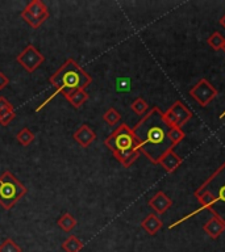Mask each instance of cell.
Wrapping results in <instances>:
<instances>
[{
  "label": "cell",
  "mask_w": 225,
  "mask_h": 252,
  "mask_svg": "<svg viewBox=\"0 0 225 252\" xmlns=\"http://www.w3.org/2000/svg\"><path fill=\"white\" fill-rule=\"evenodd\" d=\"M219 94V91L209 83L207 79H200L195 86L189 90V96L200 106H207L213 98Z\"/></svg>",
  "instance_id": "ba28073f"
},
{
  "label": "cell",
  "mask_w": 225,
  "mask_h": 252,
  "mask_svg": "<svg viewBox=\"0 0 225 252\" xmlns=\"http://www.w3.org/2000/svg\"><path fill=\"white\" fill-rule=\"evenodd\" d=\"M220 25L225 29V15L223 16V17H221V19H220Z\"/></svg>",
  "instance_id": "4316f807"
},
{
  "label": "cell",
  "mask_w": 225,
  "mask_h": 252,
  "mask_svg": "<svg viewBox=\"0 0 225 252\" xmlns=\"http://www.w3.org/2000/svg\"><path fill=\"white\" fill-rule=\"evenodd\" d=\"M12 109H15V108H13V105H12L11 102L8 101L5 97H3V96H0V116L5 113V112H8V110Z\"/></svg>",
  "instance_id": "d4e9b609"
},
{
  "label": "cell",
  "mask_w": 225,
  "mask_h": 252,
  "mask_svg": "<svg viewBox=\"0 0 225 252\" xmlns=\"http://www.w3.org/2000/svg\"><path fill=\"white\" fill-rule=\"evenodd\" d=\"M130 109L133 110L134 113L142 117V116H145V114L149 112V104H148L142 97H137L133 102H132Z\"/></svg>",
  "instance_id": "d6986e66"
},
{
  "label": "cell",
  "mask_w": 225,
  "mask_h": 252,
  "mask_svg": "<svg viewBox=\"0 0 225 252\" xmlns=\"http://www.w3.org/2000/svg\"><path fill=\"white\" fill-rule=\"evenodd\" d=\"M16 139L21 146H29L32 142L35 141V133L31 131L28 127H23L16 135Z\"/></svg>",
  "instance_id": "ac0fdd59"
},
{
  "label": "cell",
  "mask_w": 225,
  "mask_h": 252,
  "mask_svg": "<svg viewBox=\"0 0 225 252\" xmlns=\"http://www.w3.org/2000/svg\"><path fill=\"white\" fill-rule=\"evenodd\" d=\"M193 194L199 201L200 208L171 223L169 228L177 227L178 224L183 223L185 220H189L191 217L199 214L203 210H208L212 216L225 222V161L208 179H205L204 183L195 190Z\"/></svg>",
  "instance_id": "7a4b0ae2"
},
{
  "label": "cell",
  "mask_w": 225,
  "mask_h": 252,
  "mask_svg": "<svg viewBox=\"0 0 225 252\" xmlns=\"http://www.w3.org/2000/svg\"><path fill=\"white\" fill-rule=\"evenodd\" d=\"M132 130L137 138L141 154L154 164H158L163 154L174 149L169 139V126L163 120V112L158 106L149 109Z\"/></svg>",
  "instance_id": "6da1fadb"
},
{
  "label": "cell",
  "mask_w": 225,
  "mask_h": 252,
  "mask_svg": "<svg viewBox=\"0 0 225 252\" xmlns=\"http://www.w3.org/2000/svg\"><path fill=\"white\" fill-rule=\"evenodd\" d=\"M15 118H16L15 109L8 110V112H5V113L0 116V125H1V126L9 125V124H11V122L13 121Z\"/></svg>",
  "instance_id": "cb8c5ba5"
},
{
  "label": "cell",
  "mask_w": 225,
  "mask_h": 252,
  "mask_svg": "<svg viewBox=\"0 0 225 252\" xmlns=\"http://www.w3.org/2000/svg\"><path fill=\"white\" fill-rule=\"evenodd\" d=\"M186 134L181 127H169V139L171 142L173 147L179 145L183 139H185Z\"/></svg>",
  "instance_id": "7402d4cb"
},
{
  "label": "cell",
  "mask_w": 225,
  "mask_h": 252,
  "mask_svg": "<svg viewBox=\"0 0 225 252\" xmlns=\"http://www.w3.org/2000/svg\"><path fill=\"white\" fill-rule=\"evenodd\" d=\"M88 98H90V94H87L86 90H79L76 91V92H74L73 94H70V96L67 97V101L70 102V105L73 106V108L79 109Z\"/></svg>",
  "instance_id": "2e32d148"
},
{
  "label": "cell",
  "mask_w": 225,
  "mask_h": 252,
  "mask_svg": "<svg viewBox=\"0 0 225 252\" xmlns=\"http://www.w3.org/2000/svg\"><path fill=\"white\" fill-rule=\"evenodd\" d=\"M16 61L20 66H23L28 72H35L43 62H45V57L39 53L36 46L29 43L17 57Z\"/></svg>",
  "instance_id": "9c48e42d"
},
{
  "label": "cell",
  "mask_w": 225,
  "mask_h": 252,
  "mask_svg": "<svg viewBox=\"0 0 225 252\" xmlns=\"http://www.w3.org/2000/svg\"><path fill=\"white\" fill-rule=\"evenodd\" d=\"M163 226V222L161 220V218L157 216V214H149V216H146L144 220H141V227L145 230L149 235H155L159 230Z\"/></svg>",
  "instance_id": "5bb4252c"
},
{
  "label": "cell",
  "mask_w": 225,
  "mask_h": 252,
  "mask_svg": "<svg viewBox=\"0 0 225 252\" xmlns=\"http://www.w3.org/2000/svg\"><path fill=\"white\" fill-rule=\"evenodd\" d=\"M76 223H78V222H76V220H75L74 217L71 216L70 213H65V214H62L61 218L57 220L58 227L65 232L73 231V230L75 228V226H76Z\"/></svg>",
  "instance_id": "e0dca14e"
},
{
  "label": "cell",
  "mask_w": 225,
  "mask_h": 252,
  "mask_svg": "<svg viewBox=\"0 0 225 252\" xmlns=\"http://www.w3.org/2000/svg\"><path fill=\"white\" fill-rule=\"evenodd\" d=\"M224 117H225V110L223 112V113H221V116H220V118H224Z\"/></svg>",
  "instance_id": "83f0119b"
},
{
  "label": "cell",
  "mask_w": 225,
  "mask_h": 252,
  "mask_svg": "<svg viewBox=\"0 0 225 252\" xmlns=\"http://www.w3.org/2000/svg\"><path fill=\"white\" fill-rule=\"evenodd\" d=\"M221 50H223L225 53V43H224V46H223V49H221Z\"/></svg>",
  "instance_id": "f1b7e54d"
},
{
  "label": "cell",
  "mask_w": 225,
  "mask_h": 252,
  "mask_svg": "<svg viewBox=\"0 0 225 252\" xmlns=\"http://www.w3.org/2000/svg\"><path fill=\"white\" fill-rule=\"evenodd\" d=\"M61 247L65 252H79L83 248V242L75 235H70L63 240Z\"/></svg>",
  "instance_id": "9a60e30c"
},
{
  "label": "cell",
  "mask_w": 225,
  "mask_h": 252,
  "mask_svg": "<svg viewBox=\"0 0 225 252\" xmlns=\"http://www.w3.org/2000/svg\"><path fill=\"white\" fill-rule=\"evenodd\" d=\"M49 16L50 13H49L46 4L41 0H32L21 11V19L33 29L41 27L49 19Z\"/></svg>",
  "instance_id": "8992f818"
},
{
  "label": "cell",
  "mask_w": 225,
  "mask_h": 252,
  "mask_svg": "<svg viewBox=\"0 0 225 252\" xmlns=\"http://www.w3.org/2000/svg\"><path fill=\"white\" fill-rule=\"evenodd\" d=\"M28 189L21 184L9 171L0 175V206L5 210H11L25 194Z\"/></svg>",
  "instance_id": "5b68a950"
},
{
  "label": "cell",
  "mask_w": 225,
  "mask_h": 252,
  "mask_svg": "<svg viewBox=\"0 0 225 252\" xmlns=\"http://www.w3.org/2000/svg\"><path fill=\"white\" fill-rule=\"evenodd\" d=\"M191 118H192V112L181 100L174 101L173 105L166 112H163V120L169 127H181L182 129V126H185Z\"/></svg>",
  "instance_id": "52a82bcc"
},
{
  "label": "cell",
  "mask_w": 225,
  "mask_h": 252,
  "mask_svg": "<svg viewBox=\"0 0 225 252\" xmlns=\"http://www.w3.org/2000/svg\"><path fill=\"white\" fill-rule=\"evenodd\" d=\"M73 138H74L75 141L78 142L82 147L86 149V147H88V146L96 139V134H95V131L91 129L90 126L84 124V125L79 126L78 129L75 130L74 134H73Z\"/></svg>",
  "instance_id": "8fae6325"
},
{
  "label": "cell",
  "mask_w": 225,
  "mask_h": 252,
  "mask_svg": "<svg viewBox=\"0 0 225 252\" xmlns=\"http://www.w3.org/2000/svg\"><path fill=\"white\" fill-rule=\"evenodd\" d=\"M103 120L110 126H116L118 122L121 121V114L118 113L114 108H110L106 113L103 114Z\"/></svg>",
  "instance_id": "44dd1931"
},
{
  "label": "cell",
  "mask_w": 225,
  "mask_h": 252,
  "mask_svg": "<svg viewBox=\"0 0 225 252\" xmlns=\"http://www.w3.org/2000/svg\"><path fill=\"white\" fill-rule=\"evenodd\" d=\"M8 84H9V78L4 72L0 71V91H3Z\"/></svg>",
  "instance_id": "484cf974"
},
{
  "label": "cell",
  "mask_w": 225,
  "mask_h": 252,
  "mask_svg": "<svg viewBox=\"0 0 225 252\" xmlns=\"http://www.w3.org/2000/svg\"><path fill=\"white\" fill-rule=\"evenodd\" d=\"M0 252H23V248L13 239H5L0 243Z\"/></svg>",
  "instance_id": "603a6c76"
},
{
  "label": "cell",
  "mask_w": 225,
  "mask_h": 252,
  "mask_svg": "<svg viewBox=\"0 0 225 252\" xmlns=\"http://www.w3.org/2000/svg\"><path fill=\"white\" fill-rule=\"evenodd\" d=\"M182 161H183V159H182L178 154L174 153L173 149L163 154V157L161 158V160L158 161V164H161L162 167L166 169V172L173 173L175 172L178 167L182 164Z\"/></svg>",
  "instance_id": "7c38bea8"
},
{
  "label": "cell",
  "mask_w": 225,
  "mask_h": 252,
  "mask_svg": "<svg viewBox=\"0 0 225 252\" xmlns=\"http://www.w3.org/2000/svg\"><path fill=\"white\" fill-rule=\"evenodd\" d=\"M171 205H173L171 198H170L165 192H162V190H158V192L149 200V206L153 209L157 216L165 214V213L171 208Z\"/></svg>",
  "instance_id": "30bf717a"
},
{
  "label": "cell",
  "mask_w": 225,
  "mask_h": 252,
  "mask_svg": "<svg viewBox=\"0 0 225 252\" xmlns=\"http://www.w3.org/2000/svg\"><path fill=\"white\" fill-rule=\"evenodd\" d=\"M203 230H204L208 236H211L212 239H217L219 236L225 231V222L221 220L220 218L212 216L211 220H208L205 222V224L203 226Z\"/></svg>",
  "instance_id": "4fadbf2b"
},
{
  "label": "cell",
  "mask_w": 225,
  "mask_h": 252,
  "mask_svg": "<svg viewBox=\"0 0 225 252\" xmlns=\"http://www.w3.org/2000/svg\"><path fill=\"white\" fill-rule=\"evenodd\" d=\"M207 42L211 47H212L213 50H221L223 46H224L225 43V38L223 37L220 32H215L212 34L209 35L208 39H207Z\"/></svg>",
  "instance_id": "ffe728a7"
},
{
  "label": "cell",
  "mask_w": 225,
  "mask_h": 252,
  "mask_svg": "<svg viewBox=\"0 0 225 252\" xmlns=\"http://www.w3.org/2000/svg\"><path fill=\"white\" fill-rule=\"evenodd\" d=\"M104 145L112 151L116 160L121 163L125 168H129L134 161L137 160L141 151L136 135L132 127L121 124L106 138Z\"/></svg>",
  "instance_id": "3957f363"
},
{
  "label": "cell",
  "mask_w": 225,
  "mask_h": 252,
  "mask_svg": "<svg viewBox=\"0 0 225 252\" xmlns=\"http://www.w3.org/2000/svg\"><path fill=\"white\" fill-rule=\"evenodd\" d=\"M49 83L67 98L76 91L86 90L92 83V78L79 66L75 59L69 58L49 78Z\"/></svg>",
  "instance_id": "277c9868"
}]
</instances>
